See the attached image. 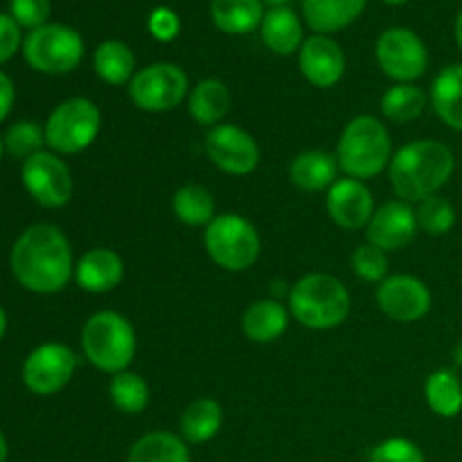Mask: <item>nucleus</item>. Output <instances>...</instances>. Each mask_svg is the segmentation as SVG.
<instances>
[{
	"label": "nucleus",
	"instance_id": "33",
	"mask_svg": "<svg viewBox=\"0 0 462 462\" xmlns=\"http://www.w3.org/2000/svg\"><path fill=\"white\" fill-rule=\"evenodd\" d=\"M415 217H418V228L431 237H442L456 226L454 203L440 194H433V197L420 201Z\"/></svg>",
	"mask_w": 462,
	"mask_h": 462
},
{
	"label": "nucleus",
	"instance_id": "30",
	"mask_svg": "<svg viewBox=\"0 0 462 462\" xmlns=\"http://www.w3.org/2000/svg\"><path fill=\"white\" fill-rule=\"evenodd\" d=\"M171 210L185 226H208L215 219V197L208 188L188 183L171 197Z\"/></svg>",
	"mask_w": 462,
	"mask_h": 462
},
{
	"label": "nucleus",
	"instance_id": "17",
	"mask_svg": "<svg viewBox=\"0 0 462 462\" xmlns=\"http://www.w3.org/2000/svg\"><path fill=\"white\" fill-rule=\"evenodd\" d=\"M329 217L346 230H359L370 224L374 215L373 192L356 179H338L325 197Z\"/></svg>",
	"mask_w": 462,
	"mask_h": 462
},
{
	"label": "nucleus",
	"instance_id": "15",
	"mask_svg": "<svg viewBox=\"0 0 462 462\" xmlns=\"http://www.w3.org/2000/svg\"><path fill=\"white\" fill-rule=\"evenodd\" d=\"M418 230V217L411 203L395 199L374 210L373 219L365 226V237H368V244L388 253L409 246Z\"/></svg>",
	"mask_w": 462,
	"mask_h": 462
},
{
	"label": "nucleus",
	"instance_id": "44",
	"mask_svg": "<svg viewBox=\"0 0 462 462\" xmlns=\"http://www.w3.org/2000/svg\"><path fill=\"white\" fill-rule=\"evenodd\" d=\"M262 3L271 5V7H284V5H287L289 0H262Z\"/></svg>",
	"mask_w": 462,
	"mask_h": 462
},
{
	"label": "nucleus",
	"instance_id": "38",
	"mask_svg": "<svg viewBox=\"0 0 462 462\" xmlns=\"http://www.w3.org/2000/svg\"><path fill=\"white\" fill-rule=\"evenodd\" d=\"M149 32L156 41H162V43H170L179 36L180 32V18L174 9L170 7H156L152 14H149L147 21Z\"/></svg>",
	"mask_w": 462,
	"mask_h": 462
},
{
	"label": "nucleus",
	"instance_id": "7",
	"mask_svg": "<svg viewBox=\"0 0 462 462\" xmlns=\"http://www.w3.org/2000/svg\"><path fill=\"white\" fill-rule=\"evenodd\" d=\"M45 144L57 153H79L95 143L102 113L90 99L70 97L59 104L45 122Z\"/></svg>",
	"mask_w": 462,
	"mask_h": 462
},
{
	"label": "nucleus",
	"instance_id": "10",
	"mask_svg": "<svg viewBox=\"0 0 462 462\" xmlns=\"http://www.w3.org/2000/svg\"><path fill=\"white\" fill-rule=\"evenodd\" d=\"M377 63L391 79L411 84L427 72L429 50L424 41L406 27H391L377 41Z\"/></svg>",
	"mask_w": 462,
	"mask_h": 462
},
{
	"label": "nucleus",
	"instance_id": "24",
	"mask_svg": "<svg viewBox=\"0 0 462 462\" xmlns=\"http://www.w3.org/2000/svg\"><path fill=\"white\" fill-rule=\"evenodd\" d=\"M230 104H233V95H230L228 86L221 79H203L189 90L188 97V111L192 116V120H197L199 125L215 126L228 116Z\"/></svg>",
	"mask_w": 462,
	"mask_h": 462
},
{
	"label": "nucleus",
	"instance_id": "39",
	"mask_svg": "<svg viewBox=\"0 0 462 462\" xmlns=\"http://www.w3.org/2000/svg\"><path fill=\"white\" fill-rule=\"evenodd\" d=\"M18 45H21V27L12 16L0 14V66L16 54Z\"/></svg>",
	"mask_w": 462,
	"mask_h": 462
},
{
	"label": "nucleus",
	"instance_id": "5",
	"mask_svg": "<svg viewBox=\"0 0 462 462\" xmlns=\"http://www.w3.org/2000/svg\"><path fill=\"white\" fill-rule=\"evenodd\" d=\"M81 350L102 373H122L135 356L134 325L117 311H97L81 329Z\"/></svg>",
	"mask_w": 462,
	"mask_h": 462
},
{
	"label": "nucleus",
	"instance_id": "18",
	"mask_svg": "<svg viewBox=\"0 0 462 462\" xmlns=\"http://www.w3.org/2000/svg\"><path fill=\"white\" fill-rule=\"evenodd\" d=\"M125 278V262L113 248H93L75 266V280L84 291L108 293Z\"/></svg>",
	"mask_w": 462,
	"mask_h": 462
},
{
	"label": "nucleus",
	"instance_id": "40",
	"mask_svg": "<svg viewBox=\"0 0 462 462\" xmlns=\"http://www.w3.org/2000/svg\"><path fill=\"white\" fill-rule=\"evenodd\" d=\"M14 104V84L5 72H0V122L9 116Z\"/></svg>",
	"mask_w": 462,
	"mask_h": 462
},
{
	"label": "nucleus",
	"instance_id": "8",
	"mask_svg": "<svg viewBox=\"0 0 462 462\" xmlns=\"http://www.w3.org/2000/svg\"><path fill=\"white\" fill-rule=\"evenodd\" d=\"M23 54L25 61L43 75H66L84 59V41L72 27L45 23L27 34Z\"/></svg>",
	"mask_w": 462,
	"mask_h": 462
},
{
	"label": "nucleus",
	"instance_id": "43",
	"mask_svg": "<svg viewBox=\"0 0 462 462\" xmlns=\"http://www.w3.org/2000/svg\"><path fill=\"white\" fill-rule=\"evenodd\" d=\"M5 329H7V316H5L3 307H0V338L5 337Z\"/></svg>",
	"mask_w": 462,
	"mask_h": 462
},
{
	"label": "nucleus",
	"instance_id": "45",
	"mask_svg": "<svg viewBox=\"0 0 462 462\" xmlns=\"http://www.w3.org/2000/svg\"><path fill=\"white\" fill-rule=\"evenodd\" d=\"M383 3H388V5H404V3H409V0H383Z\"/></svg>",
	"mask_w": 462,
	"mask_h": 462
},
{
	"label": "nucleus",
	"instance_id": "35",
	"mask_svg": "<svg viewBox=\"0 0 462 462\" xmlns=\"http://www.w3.org/2000/svg\"><path fill=\"white\" fill-rule=\"evenodd\" d=\"M388 253L373 244H364L352 253V271L365 282H383L388 278Z\"/></svg>",
	"mask_w": 462,
	"mask_h": 462
},
{
	"label": "nucleus",
	"instance_id": "2",
	"mask_svg": "<svg viewBox=\"0 0 462 462\" xmlns=\"http://www.w3.org/2000/svg\"><path fill=\"white\" fill-rule=\"evenodd\" d=\"M456 170V156L440 140H415L395 152L388 179L402 201H424L440 192Z\"/></svg>",
	"mask_w": 462,
	"mask_h": 462
},
{
	"label": "nucleus",
	"instance_id": "34",
	"mask_svg": "<svg viewBox=\"0 0 462 462\" xmlns=\"http://www.w3.org/2000/svg\"><path fill=\"white\" fill-rule=\"evenodd\" d=\"M45 144V129H41L39 122L21 120L14 122L5 134V149L12 153L14 158H30L41 152Z\"/></svg>",
	"mask_w": 462,
	"mask_h": 462
},
{
	"label": "nucleus",
	"instance_id": "11",
	"mask_svg": "<svg viewBox=\"0 0 462 462\" xmlns=\"http://www.w3.org/2000/svg\"><path fill=\"white\" fill-rule=\"evenodd\" d=\"M23 185L43 208H61L72 197V174L66 162L48 152H39L23 162Z\"/></svg>",
	"mask_w": 462,
	"mask_h": 462
},
{
	"label": "nucleus",
	"instance_id": "4",
	"mask_svg": "<svg viewBox=\"0 0 462 462\" xmlns=\"http://www.w3.org/2000/svg\"><path fill=\"white\" fill-rule=\"evenodd\" d=\"M338 167L350 179L365 180L391 165L393 143L386 125L373 116H356L343 129L337 149Z\"/></svg>",
	"mask_w": 462,
	"mask_h": 462
},
{
	"label": "nucleus",
	"instance_id": "27",
	"mask_svg": "<svg viewBox=\"0 0 462 462\" xmlns=\"http://www.w3.org/2000/svg\"><path fill=\"white\" fill-rule=\"evenodd\" d=\"M93 68L102 81L111 86H125L135 75V57L122 41H104L93 54Z\"/></svg>",
	"mask_w": 462,
	"mask_h": 462
},
{
	"label": "nucleus",
	"instance_id": "16",
	"mask_svg": "<svg viewBox=\"0 0 462 462\" xmlns=\"http://www.w3.org/2000/svg\"><path fill=\"white\" fill-rule=\"evenodd\" d=\"M298 66L310 84L332 88L346 72V54L341 45L328 34H314L305 39L302 48L298 50Z\"/></svg>",
	"mask_w": 462,
	"mask_h": 462
},
{
	"label": "nucleus",
	"instance_id": "19",
	"mask_svg": "<svg viewBox=\"0 0 462 462\" xmlns=\"http://www.w3.org/2000/svg\"><path fill=\"white\" fill-rule=\"evenodd\" d=\"M338 158L320 149L298 153L289 167V179L305 192H323L338 180Z\"/></svg>",
	"mask_w": 462,
	"mask_h": 462
},
{
	"label": "nucleus",
	"instance_id": "32",
	"mask_svg": "<svg viewBox=\"0 0 462 462\" xmlns=\"http://www.w3.org/2000/svg\"><path fill=\"white\" fill-rule=\"evenodd\" d=\"M108 395H111L113 406L126 415L143 413L149 404L147 382L131 370L113 374L111 383H108Z\"/></svg>",
	"mask_w": 462,
	"mask_h": 462
},
{
	"label": "nucleus",
	"instance_id": "20",
	"mask_svg": "<svg viewBox=\"0 0 462 462\" xmlns=\"http://www.w3.org/2000/svg\"><path fill=\"white\" fill-rule=\"evenodd\" d=\"M368 0H302L305 21L316 34L346 30L361 16Z\"/></svg>",
	"mask_w": 462,
	"mask_h": 462
},
{
	"label": "nucleus",
	"instance_id": "36",
	"mask_svg": "<svg viewBox=\"0 0 462 462\" xmlns=\"http://www.w3.org/2000/svg\"><path fill=\"white\" fill-rule=\"evenodd\" d=\"M370 462H427L422 449L406 438H388L370 451Z\"/></svg>",
	"mask_w": 462,
	"mask_h": 462
},
{
	"label": "nucleus",
	"instance_id": "1",
	"mask_svg": "<svg viewBox=\"0 0 462 462\" xmlns=\"http://www.w3.org/2000/svg\"><path fill=\"white\" fill-rule=\"evenodd\" d=\"M12 271L18 282L34 293H57L75 275L72 248L52 224L30 226L12 248Z\"/></svg>",
	"mask_w": 462,
	"mask_h": 462
},
{
	"label": "nucleus",
	"instance_id": "37",
	"mask_svg": "<svg viewBox=\"0 0 462 462\" xmlns=\"http://www.w3.org/2000/svg\"><path fill=\"white\" fill-rule=\"evenodd\" d=\"M9 16L18 27L36 30L50 16V0H9Z\"/></svg>",
	"mask_w": 462,
	"mask_h": 462
},
{
	"label": "nucleus",
	"instance_id": "6",
	"mask_svg": "<svg viewBox=\"0 0 462 462\" xmlns=\"http://www.w3.org/2000/svg\"><path fill=\"white\" fill-rule=\"evenodd\" d=\"M203 244L217 266L226 271H246L260 257V235L246 217L237 212L217 215L203 233Z\"/></svg>",
	"mask_w": 462,
	"mask_h": 462
},
{
	"label": "nucleus",
	"instance_id": "22",
	"mask_svg": "<svg viewBox=\"0 0 462 462\" xmlns=\"http://www.w3.org/2000/svg\"><path fill=\"white\" fill-rule=\"evenodd\" d=\"M262 41L271 52L280 57L298 52L302 48V23L296 16V12L289 7H271L269 14H264V21L260 25Z\"/></svg>",
	"mask_w": 462,
	"mask_h": 462
},
{
	"label": "nucleus",
	"instance_id": "46",
	"mask_svg": "<svg viewBox=\"0 0 462 462\" xmlns=\"http://www.w3.org/2000/svg\"><path fill=\"white\" fill-rule=\"evenodd\" d=\"M3 152H5V140L0 138V161H3Z\"/></svg>",
	"mask_w": 462,
	"mask_h": 462
},
{
	"label": "nucleus",
	"instance_id": "31",
	"mask_svg": "<svg viewBox=\"0 0 462 462\" xmlns=\"http://www.w3.org/2000/svg\"><path fill=\"white\" fill-rule=\"evenodd\" d=\"M427 93L413 84H395L382 97V113L391 122L406 125L418 120L427 108Z\"/></svg>",
	"mask_w": 462,
	"mask_h": 462
},
{
	"label": "nucleus",
	"instance_id": "41",
	"mask_svg": "<svg viewBox=\"0 0 462 462\" xmlns=\"http://www.w3.org/2000/svg\"><path fill=\"white\" fill-rule=\"evenodd\" d=\"M454 36H456V43H458V48L462 50V12L456 16V23H454Z\"/></svg>",
	"mask_w": 462,
	"mask_h": 462
},
{
	"label": "nucleus",
	"instance_id": "21",
	"mask_svg": "<svg viewBox=\"0 0 462 462\" xmlns=\"http://www.w3.org/2000/svg\"><path fill=\"white\" fill-rule=\"evenodd\" d=\"M289 314L284 305L275 298H266V300H257L244 311L242 316V329L246 334L248 341L253 343H273L287 332Z\"/></svg>",
	"mask_w": 462,
	"mask_h": 462
},
{
	"label": "nucleus",
	"instance_id": "25",
	"mask_svg": "<svg viewBox=\"0 0 462 462\" xmlns=\"http://www.w3.org/2000/svg\"><path fill=\"white\" fill-rule=\"evenodd\" d=\"M210 16L217 30L226 34H248L264 21L262 0H212Z\"/></svg>",
	"mask_w": 462,
	"mask_h": 462
},
{
	"label": "nucleus",
	"instance_id": "28",
	"mask_svg": "<svg viewBox=\"0 0 462 462\" xmlns=\"http://www.w3.org/2000/svg\"><path fill=\"white\" fill-rule=\"evenodd\" d=\"M126 462H189V449L176 433L152 431L131 445Z\"/></svg>",
	"mask_w": 462,
	"mask_h": 462
},
{
	"label": "nucleus",
	"instance_id": "42",
	"mask_svg": "<svg viewBox=\"0 0 462 462\" xmlns=\"http://www.w3.org/2000/svg\"><path fill=\"white\" fill-rule=\"evenodd\" d=\"M7 460V440H5V436L0 433V462Z\"/></svg>",
	"mask_w": 462,
	"mask_h": 462
},
{
	"label": "nucleus",
	"instance_id": "12",
	"mask_svg": "<svg viewBox=\"0 0 462 462\" xmlns=\"http://www.w3.org/2000/svg\"><path fill=\"white\" fill-rule=\"evenodd\" d=\"M77 370V356L63 343H43L23 365V382L36 395H54L70 383Z\"/></svg>",
	"mask_w": 462,
	"mask_h": 462
},
{
	"label": "nucleus",
	"instance_id": "26",
	"mask_svg": "<svg viewBox=\"0 0 462 462\" xmlns=\"http://www.w3.org/2000/svg\"><path fill=\"white\" fill-rule=\"evenodd\" d=\"M221 424H224V411L219 402L212 397H199L189 402L180 415V436L189 445H203L219 433Z\"/></svg>",
	"mask_w": 462,
	"mask_h": 462
},
{
	"label": "nucleus",
	"instance_id": "23",
	"mask_svg": "<svg viewBox=\"0 0 462 462\" xmlns=\"http://www.w3.org/2000/svg\"><path fill=\"white\" fill-rule=\"evenodd\" d=\"M431 104L449 129L462 131V63H451L438 72L431 86Z\"/></svg>",
	"mask_w": 462,
	"mask_h": 462
},
{
	"label": "nucleus",
	"instance_id": "14",
	"mask_svg": "<svg viewBox=\"0 0 462 462\" xmlns=\"http://www.w3.org/2000/svg\"><path fill=\"white\" fill-rule=\"evenodd\" d=\"M377 305L397 323H415L431 310V291L415 275H391L379 282Z\"/></svg>",
	"mask_w": 462,
	"mask_h": 462
},
{
	"label": "nucleus",
	"instance_id": "3",
	"mask_svg": "<svg viewBox=\"0 0 462 462\" xmlns=\"http://www.w3.org/2000/svg\"><path fill=\"white\" fill-rule=\"evenodd\" d=\"M352 307L350 291L329 273H310L289 291V310L293 319L310 329L338 328Z\"/></svg>",
	"mask_w": 462,
	"mask_h": 462
},
{
	"label": "nucleus",
	"instance_id": "13",
	"mask_svg": "<svg viewBox=\"0 0 462 462\" xmlns=\"http://www.w3.org/2000/svg\"><path fill=\"white\" fill-rule=\"evenodd\" d=\"M206 153L212 165L233 176H246L260 165V147L246 129L217 125L206 134Z\"/></svg>",
	"mask_w": 462,
	"mask_h": 462
},
{
	"label": "nucleus",
	"instance_id": "9",
	"mask_svg": "<svg viewBox=\"0 0 462 462\" xmlns=\"http://www.w3.org/2000/svg\"><path fill=\"white\" fill-rule=\"evenodd\" d=\"M188 88L189 81L183 68L174 63H152L129 81V97L140 111L167 113L183 102Z\"/></svg>",
	"mask_w": 462,
	"mask_h": 462
},
{
	"label": "nucleus",
	"instance_id": "29",
	"mask_svg": "<svg viewBox=\"0 0 462 462\" xmlns=\"http://www.w3.org/2000/svg\"><path fill=\"white\" fill-rule=\"evenodd\" d=\"M427 404L438 418H458L462 413V382L454 370H436L424 383Z\"/></svg>",
	"mask_w": 462,
	"mask_h": 462
}]
</instances>
